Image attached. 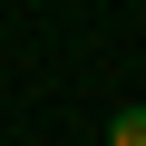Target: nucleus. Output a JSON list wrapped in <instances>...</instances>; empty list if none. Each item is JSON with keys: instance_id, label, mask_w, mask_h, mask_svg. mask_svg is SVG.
Masks as SVG:
<instances>
[{"instance_id": "nucleus-1", "label": "nucleus", "mask_w": 146, "mask_h": 146, "mask_svg": "<svg viewBox=\"0 0 146 146\" xmlns=\"http://www.w3.org/2000/svg\"><path fill=\"white\" fill-rule=\"evenodd\" d=\"M107 146H146V107H117L107 117Z\"/></svg>"}]
</instances>
